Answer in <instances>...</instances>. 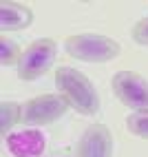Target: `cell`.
Here are the masks:
<instances>
[{"mask_svg": "<svg viewBox=\"0 0 148 157\" xmlns=\"http://www.w3.org/2000/svg\"><path fill=\"white\" fill-rule=\"evenodd\" d=\"M55 86L58 93L66 100L71 109L80 115H95L100 111V95L95 91L93 82L73 67L55 69Z\"/></svg>", "mask_w": 148, "mask_h": 157, "instance_id": "1", "label": "cell"}, {"mask_svg": "<svg viewBox=\"0 0 148 157\" xmlns=\"http://www.w3.org/2000/svg\"><path fill=\"white\" fill-rule=\"evenodd\" d=\"M64 51L80 62L104 64V62L120 58L122 47L117 40L102 33H73L64 40Z\"/></svg>", "mask_w": 148, "mask_h": 157, "instance_id": "2", "label": "cell"}, {"mask_svg": "<svg viewBox=\"0 0 148 157\" xmlns=\"http://www.w3.org/2000/svg\"><path fill=\"white\" fill-rule=\"evenodd\" d=\"M58 56V42L51 38H38L27 49H22V56L18 62V78L22 82H36L53 67Z\"/></svg>", "mask_w": 148, "mask_h": 157, "instance_id": "3", "label": "cell"}, {"mask_svg": "<svg viewBox=\"0 0 148 157\" xmlns=\"http://www.w3.org/2000/svg\"><path fill=\"white\" fill-rule=\"evenodd\" d=\"M113 93L135 113H148V80L135 71H117L111 80Z\"/></svg>", "mask_w": 148, "mask_h": 157, "instance_id": "4", "label": "cell"}, {"mask_svg": "<svg viewBox=\"0 0 148 157\" xmlns=\"http://www.w3.org/2000/svg\"><path fill=\"white\" fill-rule=\"evenodd\" d=\"M71 106L60 93H44V95H36L22 104V122L29 126H42V124H51L60 120Z\"/></svg>", "mask_w": 148, "mask_h": 157, "instance_id": "5", "label": "cell"}, {"mask_svg": "<svg viewBox=\"0 0 148 157\" xmlns=\"http://www.w3.org/2000/svg\"><path fill=\"white\" fill-rule=\"evenodd\" d=\"M75 157H113V135L106 124L95 122L82 133Z\"/></svg>", "mask_w": 148, "mask_h": 157, "instance_id": "6", "label": "cell"}, {"mask_svg": "<svg viewBox=\"0 0 148 157\" xmlns=\"http://www.w3.org/2000/svg\"><path fill=\"white\" fill-rule=\"evenodd\" d=\"M7 148L16 157H42L47 151V135L40 128H22L16 133H9Z\"/></svg>", "mask_w": 148, "mask_h": 157, "instance_id": "7", "label": "cell"}, {"mask_svg": "<svg viewBox=\"0 0 148 157\" xmlns=\"http://www.w3.org/2000/svg\"><path fill=\"white\" fill-rule=\"evenodd\" d=\"M33 22V11L20 2H2L0 5V29L5 31H20Z\"/></svg>", "mask_w": 148, "mask_h": 157, "instance_id": "8", "label": "cell"}, {"mask_svg": "<svg viewBox=\"0 0 148 157\" xmlns=\"http://www.w3.org/2000/svg\"><path fill=\"white\" fill-rule=\"evenodd\" d=\"M18 122H22V104L5 100L0 104V131H2V137H7L9 131H11Z\"/></svg>", "mask_w": 148, "mask_h": 157, "instance_id": "9", "label": "cell"}, {"mask_svg": "<svg viewBox=\"0 0 148 157\" xmlns=\"http://www.w3.org/2000/svg\"><path fill=\"white\" fill-rule=\"evenodd\" d=\"M20 56H22V51L13 40H9L7 36L0 38V62H2V67H11V64L18 67Z\"/></svg>", "mask_w": 148, "mask_h": 157, "instance_id": "10", "label": "cell"}, {"mask_svg": "<svg viewBox=\"0 0 148 157\" xmlns=\"http://www.w3.org/2000/svg\"><path fill=\"white\" fill-rule=\"evenodd\" d=\"M126 131L131 135L148 140V113H131L126 117Z\"/></svg>", "mask_w": 148, "mask_h": 157, "instance_id": "11", "label": "cell"}, {"mask_svg": "<svg viewBox=\"0 0 148 157\" xmlns=\"http://www.w3.org/2000/svg\"><path fill=\"white\" fill-rule=\"evenodd\" d=\"M131 36L137 44H142V47H148V16L142 18L139 22H135L133 25V31H131Z\"/></svg>", "mask_w": 148, "mask_h": 157, "instance_id": "12", "label": "cell"}]
</instances>
